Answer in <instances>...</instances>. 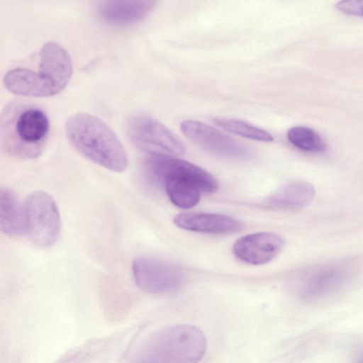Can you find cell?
<instances>
[{
    "mask_svg": "<svg viewBox=\"0 0 363 363\" xmlns=\"http://www.w3.org/2000/svg\"><path fill=\"white\" fill-rule=\"evenodd\" d=\"M213 121L222 129L244 138L263 142L274 140L272 135L267 131L242 120L218 117Z\"/></svg>",
    "mask_w": 363,
    "mask_h": 363,
    "instance_id": "cell-17",
    "label": "cell"
},
{
    "mask_svg": "<svg viewBox=\"0 0 363 363\" xmlns=\"http://www.w3.org/2000/svg\"><path fill=\"white\" fill-rule=\"evenodd\" d=\"M284 245V240L279 235L260 232L239 238L233 247V252L243 262L259 265L274 259Z\"/></svg>",
    "mask_w": 363,
    "mask_h": 363,
    "instance_id": "cell-10",
    "label": "cell"
},
{
    "mask_svg": "<svg viewBox=\"0 0 363 363\" xmlns=\"http://www.w3.org/2000/svg\"><path fill=\"white\" fill-rule=\"evenodd\" d=\"M37 70L15 68L3 77L11 93L25 96L46 97L62 91L72 74V62L67 51L55 42L45 43L39 52Z\"/></svg>",
    "mask_w": 363,
    "mask_h": 363,
    "instance_id": "cell-1",
    "label": "cell"
},
{
    "mask_svg": "<svg viewBox=\"0 0 363 363\" xmlns=\"http://www.w3.org/2000/svg\"><path fill=\"white\" fill-rule=\"evenodd\" d=\"M315 196L313 186L303 181H291L281 186L263 202L264 208L296 211L307 206Z\"/></svg>",
    "mask_w": 363,
    "mask_h": 363,
    "instance_id": "cell-13",
    "label": "cell"
},
{
    "mask_svg": "<svg viewBox=\"0 0 363 363\" xmlns=\"http://www.w3.org/2000/svg\"><path fill=\"white\" fill-rule=\"evenodd\" d=\"M207 348L206 338L197 327L178 324L156 333L147 342V363H199Z\"/></svg>",
    "mask_w": 363,
    "mask_h": 363,
    "instance_id": "cell-4",
    "label": "cell"
},
{
    "mask_svg": "<svg viewBox=\"0 0 363 363\" xmlns=\"http://www.w3.org/2000/svg\"><path fill=\"white\" fill-rule=\"evenodd\" d=\"M179 228L204 233L230 234L242 228V223L230 216L214 213L188 212L174 217Z\"/></svg>",
    "mask_w": 363,
    "mask_h": 363,
    "instance_id": "cell-12",
    "label": "cell"
},
{
    "mask_svg": "<svg viewBox=\"0 0 363 363\" xmlns=\"http://www.w3.org/2000/svg\"><path fill=\"white\" fill-rule=\"evenodd\" d=\"M359 363H363V359Z\"/></svg>",
    "mask_w": 363,
    "mask_h": 363,
    "instance_id": "cell-20",
    "label": "cell"
},
{
    "mask_svg": "<svg viewBox=\"0 0 363 363\" xmlns=\"http://www.w3.org/2000/svg\"><path fill=\"white\" fill-rule=\"evenodd\" d=\"M180 130L194 144L214 155L233 160H246L250 150L223 132L202 122L185 120Z\"/></svg>",
    "mask_w": 363,
    "mask_h": 363,
    "instance_id": "cell-8",
    "label": "cell"
},
{
    "mask_svg": "<svg viewBox=\"0 0 363 363\" xmlns=\"http://www.w3.org/2000/svg\"><path fill=\"white\" fill-rule=\"evenodd\" d=\"M126 134L138 149L148 155L179 156L185 151L182 141L157 120L142 114L127 121Z\"/></svg>",
    "mask_w": 363,
    "mask_h": 363,
    "instance_id": "cell-6",
    "label": "cell"
},
{
    "mask_svg": "<svg viewBox=\"0 0 363 363\" xmlns=\"http://www.w3.org/2000/svg\"><path fill=\"white\" fill-rule=\"evenodd\" d=\"M134 280L143 291L152 294L175 291L182 281V274L176 266L150 258H135L132 264Z\"/></svg>",
    "mask_w": 363,
    "mask_h": 363,
    "instance_id": "cell-7",
    "label": "cell"
},
{
    "mask_svg": "<svg viewBox=\"0 0 363 363\" xmlns=\"http://www.w3.org/2000/svg\"><path fill=\"white\" fill-rule=\"evenodd\" d=\"M65 128L70 143L89 160L117 172L128 167V157L123 145L100 118L89 113H76L67 118Z\"/></svg>",
    "mask_w": 363,
    "mask_h": 363,
    "instance_id": "cell-2",
    "label": "cell"
},
{
    "mask_svg": "<svg viewBox=\"0 0 363 363\" xmlns=\"http://www.w3.org/2000/svg\"><path fill=\"white\" fill-rule=\"evenodd\" d=\"M335 8L346 15L363 17V1H341Z\"/></svg>",
    "mask_w": 363,
    "mask_h": 363,
    "instance_id": "cell-19",
    "label": "cell"
},
{
    "mask_svg": "<svg viewBox=\"0 0 363 363\" xmlns=\"http://www.w3.org/2000/svg\"><path fill=\"white\" fill-rule=\"evenodd\" d=\"M145 164L152 175L161 182L167 177H179L193 182L204 193H214L218 189V183L212 174L176 157L148 155Z\"/></svg>",
    "mask_w": 363,
    "mask_h": 363,
    "instance_id": "cell-9",
    "label": "cell"
},
{
    "mask_svg": "<svg viewBox=\"0 0 363 363\" xmlns=\"http://www.w3.org/2000/svg\"><path fill=\"white\" fill-rule=\"evenodd\" d=\"M162 182L169 199L176 206L188 209L199 203L202 191L193 182L179 177H167Z\"/></svg>",
    "mask_w": 363,
    "mask_h": 363,
    "instance_id": "cell-16",
    "label": "cell"
},
{
    "mask_svg": "<svg viewBox=\"0 0 363 363\" xmlns=\"http://www.w3.org/2000/svg\"><path fill=\"white\" fill-rule=\"evenodd\" d=\"M49 130L47 114L35 105L13 102L4 108L1 116V144L14 156H38L46 143Z\"/></svg>",
    "mask_w": 363,
    "mask_h": 363,
    "instance_id": "cell-3",
    "label": "cell"
},
{
    "mask_svg": "<svg viewBox=\"0 0 363 363\" xmlns=\"http://www.w3.org/2000/svg\"><path fill=\"white\" fill-rule=\"evenodd\" d=\"M0 229L11 236L26 233L24 204L14 191L7 188L0 189Z\"/></svg>",
    "mask_w": 363,
    "mask_h": 363,
    "instance_id": "cell-14",
    "label": "cell"
},
{
    "mask_svg": "<svg viewBox=\"0 0 363 363\" xmlns=\"http://www.w3.org/2000/svg\"><path fill=\"white\" fill-rule=\"evenodd\" d=\"M26 233L39 247H49L57 240L61 229L60 215L55 201L48 193H30L24 203Z\"/></svg>",
    "mask_w": 363,
    "mask_h": 363,
    "instance_id": "cell-5",
    "label": "cell"
},
{
    "mask_svg": "<svg viewBox=\"0 0 363 363\" xmlns=\"http://www.w3.org/2000/svg\"><path fill=\"white\" fill-rule=\"evenodd\" d=\"M155 1H103L96 5V13L113 26H130L143 21L156 5Z\"/></svg>",
    "mask_w": 363,
    "mask_h": 363,
    "instance_id": "cell-11",
    "label": "cell"
},
{
    "mask_svg": "<svg viewBox=\"0 0 363 363\" xmlns=\"http://www.w3.org/2000/svg\"><path fill=\"white\" fill-rule=\"evenodd\" d=\"M287 138L294 146L304 151L320 152L326 149L322 137L308 127L298 125L291 128L287 132Z\"/></svg>",
    "mask_w": 363,
    "mask_h": 363,
    "instance_id": "cell-18",
    "label": "cell"
},
{
    "mask_svg": "<svg viewBox=\"0 0 363 363\" xmlns=\"http://www.w3.org/2000/svg\"><path fill=\"white\" fill-rule=\"evenodd\" d=\"M345 270L338 265H326L315 269L305 281L303 295L317 298L333 290L345 278Z\"/></svg>",
    "mask_w": 363,
    "mask_h": 363,
    "instance_id": "cell-15",
    "label": "cell"
}]
</instances>
